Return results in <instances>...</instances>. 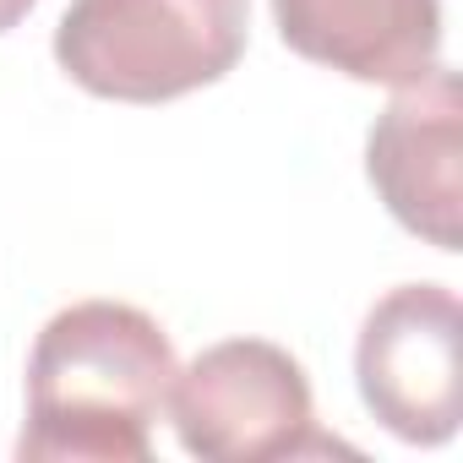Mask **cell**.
<instances>
[{"instance_id":"8992f818","label":"cell","mask_w":463,"mask_h":463,"mask_svg":"<svg viewBox=\"0 0 463 463\" xmlns=\"http://www.w3.org/2000/svg\"><path fill=\"white\" fill-rule=\"evenodd\" d=\"M284 44L354 82L403 88L441 55V0H273Z\"/></svg>"},{"instance_id":"52a82bcc","label":"cell","mask_w":463,"mask_h":463,"mask_svg":"<svg viewBox=\"0 0 463 463\" xmlns=\"http://www.w3.org/2000/svg\"><path fill=\"white\" fill-rule=\"evenodd\" d=\"M28 12H33V0H0V33H6V28H17Z\"/></svg>"},{"instance_id":"3957f363","label":"cell","mask_w":463,"mask_h":463,"mask_svg":"<svg viewBox=\"0 0 463 463\" xmlns=\"http://www.w3.org/2000/svg\"><path fill=\"white\" fill-rule=\"evenodd\" d=\"M175 436L207 463H268L327 447L311 414V382L300 360L268 338H229L202 349L169 382Z\"/></svg>"},{"instance_id":"6da1fadb","label":"cell","mask_w":463,"mask_h":463,"mask_svg":"<svg viewBox=\"0 0 463 463\" xmlns=\"http://www.w3.org/2000/svg\"><path fill=\"white\" fill-rule=\"evenodd\" d=\"M175 371V349L147 311L120 300L66 306L28 354L17 452L33 463H147Z\"/></svg>"},{"instance_id":"277c9868","label":"cell","mask_w":463,"mask_h":463,"mask_svg":"<svg viewBox=\"0 0 463 463\" xmlns=\"http://www.w3.org/2000/svg\"><path fill=\"white\" fill-rule=\"evenodd\" d=\"M458 338L463 311L441 284H403L382 295L360 327L354 376L365 409L414 447H441L458 430Z\"/></svg>"},{"instance_id":"5b68a950","label":"cell","mask_w":463,"mask_h":463,"mask_svg":"<svg viewBox=\"0 0 463 463\" xmlns=\"http://www.w3.org/2000/svg\"><path fill=\"white\" fill-rule=\"evenodd\" d=\"M365 175L387 213L436 251H458L463 213V99L447 66L403 82L365 142Z\"/></svg>"},{"instance_id":"7a4b0ae2","label":"cell","mask_w":463,"mask_h":463,"mask_svg":"<svg viewBox=\"0 0 463 463\" xmlns=\"http://www.w3.org/2000/svg\"><path fill=\"white\" fill-rule=\"evenodd\" d=\"M251 0H71L55 28L61 71L115 104H169L246 55Z\"/></svg>"}]
</instances>
